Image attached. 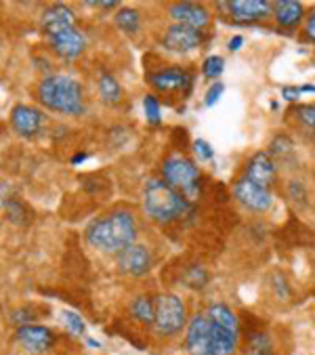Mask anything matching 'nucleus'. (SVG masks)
Listing matches in <instances>:
<instances>
[{"instance_id": "f257e3e1", "label": "nucleus", "mask_w": 315, "mask_h": 355, "mask_svg": "<svg viewBox=\"0 0 315 355\" xmlns=\"http://www.w3.org/2000/svg\"><path fill=\"white\" fill-rule=\"evenodd\" d=\"M137 240V221L128 210H114L87 227V242L101 252L120 254Z\"/></svg>"}, {"instance_id": "f03ea898", "label": "nucleus", "mask_w": 315, "mask_h": 355, "mask_svg": "<svg viewBox=\"0 0 315 355\" xmlns=\"http://www.w3.org/2000/svg\"><path fill=\"white\" fill-rule=\"evenodd\" d=\"M143 208L149 219L158 223H173L189 212V200L175 191L167 181L149 179L143 191Z\"/></svg>"}, {"instance_id": "7ed1b4c3", "label": "nucleus", "mask_w": 315, "mask_h": 355, "mask_svg": "<svg viewBox=\"0 0 315 355\" xmlns=\"http://www.w3.org/2000/svg\"><path fill=\"white\" fill-rule=\"evenodd\" d=\"M38 101L59 114L78 116L85 112L83 87L69 76H46L36 89Z\"/></svg>"}, {"instance_id": "20e7f679", "label": "nucleus", "mask_w": 315, "mask_h": 355, "mask_svg": "<svg viewBox=\"0 0 315 355\" xmlns=\"http://www.w3.org/2000/svg\"><path fill=\"white\" fill-rule=\"evenodd\" d=\"M204 313L208 315V322H210L214 355H233L235 345H238V332H240L235 313L223 303L208 305Z\"/></svg>"}, {"instance_id": "39448f33", "label": "nucleus", "mask_w": 315, "mask_h": 355, "mask_svg": "<svg viewBox=\"0 0 315 355\" xmlns=\"http://www.w3.org/2000/svg\"><path fill=\"white\" fill-rule=\"evenodd\" d=\"M162 175L164 181L185 200H194L200 196V171L191 160L183 156H173L164 162Z\"/></svg>"}, {"instance_id": "423d86ee", "label": "nucleus", "mask_w": 315, "mask_h": 355, "mask_svg": "<svg viewBox=\"0 0 315 355\" xmlns=\"http://www.w3.org/2000/svg\"><path fill=\"white\" fill-rule=\"evenodd\" d=\"M185 322H187V309L177 295H160L155 299L153 328L158 334L173 336L183 330Z\"/></svg>"}, {"instance_id": "0eeeda50", "label": "nucleus", "mask_w": 315, "mask_h": 355, "mask_svg": "<svg viewBox=\"0 0 315 355\" xmlns=\"http://www.w3.org/2000/svg\"><path fill=\"white\" fill-rule=\"evenodd\" d=\"M185 343H187L189 355H214V349H212V330H210L208 315L204 311L202 313H196L189 320Z\"/></svg>"}, {"instance_id": "6e6552de", "label": "nucleus", "mask_w": 315, "mask_h": 355, "mask_svg": "<svg viewBox=\"0 0 315 355\" xmlns=\"http://www.w3.org/2000/svg\"><path fill=\"white\" fill-rule=\"evenodd\" d=\"M273 3L265 0H231V3H219V9H227L229 15L240 24H253L265 19L271 13Z\"/></svg>"}, {"instance_id": "1a4fd4ad", "label": "nucleus", "mask_w": 315, "mask_h": 355, "mask_svg": "<svg viewBox=\"0 0 315 355\" xmlns=\"http://www.w3.org/2000/svg\"><path fill=\"white\" fill-rule=\"evenodd\" d=\"M15 338L24 349H28L32 353H44L53 347L55 332L46 326H40V324H28V326L17 328Z\"/></svg>"}, {"instance_id": "9d476101", "label": "nucleus", "mask_w": 315, "mask_h": 355, "mask_svg": "<svg viewBox=\"0 0 315 355\" xmlns=\"http://www.w3.org/2000/svg\"><path fill=\"white\" fill-rule=\"evenodd\" d=\"M149 85L160 93H175V91H189L191 74L181 67H167L149 74Z\"/></svg>"}, {"instance_id": "9b49d317", "label": "nucleus", "mask_w": 315, "mask_h": 355, "mask_svg": "<svg viewBox=\"0 0 315 355\" xmlns=\"http://www.w3.org/2000/svg\"><path fill=\"white\" fill-rule=\"evenodd\" d=\"M233 193L238 198L246 208L250 210H257V212H265L271 208V202H273V196L267 187H261V185H255L250 183L248 179H240L233 187Z\"/></svg>"}, {"instance_id": "f8f14e48", "label": "nucleus", "mask_w": 315, "mask_h": 355, "mask_svg": "<svg viewBox=\"0 0 315 355\" xmlns=\"http://www.w3.org/2000/svg\"><path fill=\"white\" fill-rule=\"evenodd\" d=\"M118 269L135 277L145 275L151 269V252L141 244H133L118 254Z\"/></svg>"}, {"instance_id": "ddd939ff", "label": "nucleus", "mask_w": 315, "mask_h": 355, "mask_svg": "<svg viewBox=\"0 0 315 355\" xmlns=\"http://www.w3.org/2000/svg\"><path fill=\"white\" fill-rule=\"evenodd\" d=\"M49 42H51L53 51L63 59H76L78 55H83L85 49H87V36L78 28L59 32V34L51 36Z\"/></svg>"}, {"instance_id": "4468645a", "label": "nucleus", "mask_w": 315, "mask_h": 355, "mask_svg": "<svg viewBox=\"0 0 315 355\" xmlns=\"http://www.w3.org/2000/svg\"><path fill=\"white\" fill-rule=\"evenodd\" d=\"M40 28L44 32L46 38L59 34V32H65V30H71L76 28V15L69 7L65 5H53L49 7L42 17H40Z\"/></svg>"}, {"instance_id": "2eb2a0df", "label": "nucleus", "mask_w": 315, "mask_h": 355, "mask_svg": "<svg viewBox=\"0 0 315 355\" xmlns=\"http://www.w3.org/2000/svg\"><path fill=\"white\" fill-rule=\"evenodd\" d=\"M202 44V32L187 26H171L164 34V46L173 53H189Z\"/></svg>"}, {"instance_id": "dca6fc26", "label": "nucleus", "mask_w": 315, "mask_h": 355, "mask_svg": "<svg viewBox=\"0 0 315 355\" xmlns=\"http://www.w3.org/2000/svg\"><path fill=\"white\" fill-rule=\"evenodd\" d=\"M171 17L179 24V26H187V28H194V30H200L208 26V11L202 7V5H196V3H177L169 9Z\"/></svg>"}, {"instance_id": "f3484780", "label": "nucleus", "mask_w": 315, "mask_h": 355, "mask_svg": "<svg viewBox=\"0 0 315 355\" xmlns=\"http://www.w3.org/2000/svg\"><path fill=\"white\" fill-rule=\"evenodd\" d=\"M11 124L13 130L22 137H34L40 128H42V114L36 107L30 105H15L11 112Z\"/></svg>"}, {"instance_id": "a211bd4d", "label": "nucleus", "mask_w": 315, "mask_h": 355, "mask_svg": "<svg viewBox=\"0 0 315 355\" xmlns=\"http://www.w3.org/2000/svg\"><path fill=\"white\" fill-rule=\"evenodd\" d=\"M250 183L255 185H261V187H271L273 181H275V164L271 162L269 154L261 152V154H255L246 166V177Z\"/></svg>"}, {"instance_id": "6ab92c4d", "label": "nucleus", "mask_w": 315, "mask_h": 355, "mask_svg": "<svg viewBox=\"0 0 315 355\" xmlns=\"http://www.w3.org/2000/svg\"><path fill=\"white\" fill-rule=\"evenodd\" d=\"M273 7L278 24L284 28H296L303 19V5L296 0H280V3H273Z\"/></svg>"}, {"instance_id": "aec40b11", "label": "nucleus", "mask_w": 315, "mask_h": 355, "mask_svg": "<svg viewBox=\"0 0 315 355\" xmlns=\"http://www.w3.org/2000/svg\"><path fill=\"white\" fill-rule=\"evenodd\" d=\"M99 95H101V99L108 105L120 103V99H122V87H120V83L116 80L114 74H108V72H101L99 74Z\"/></svg>"}, {"instance_id": "412c9836", "label": "nucleus", "mask_w": 315, "mask_h": 355, "mask_svg": "<svg viewBox=\"0 0 315 355\" xmlns=\"http://www.w3.org/2000/svg\"><path fill=\"white\" fill-rule=\"evenodd\" d=\"M130 313L141 324H153V318H155V299H151L147 295L137 297L130 303Z\"/></svg>"}, {"instance_id": "4be33fe9", "label": "nucleus", "mask_w": 315, "mask_h": 355, "mask_svg": "<svg viewBox=\"0 0 315 355\" xmlns=\"http://www.w3.org/2000/svg\"><path fill=\"white\" fill-rule=\"evenodd\" d=\"M5 208H7V217L11 223L15 225H28L32 223V210L17 198H9L5 202Z\"/></svg>"}, {"instance_id": "5701e85b", "label": "nucleus", "mask_w": 315, "mask_h": 355, "mask_svg": "<svg viewBox=\"0 0 315 355\" xmlns=\"http://www.w3.org/2000/svg\"><path fill=\"white\" fill-rule=\"evenodd\" d=\"M116 26L124 32V34H137L141 28V17L135 9H120L116 13Z\"/></svg>"}, {"instance_id": "b1692460", "label": "nucleus", "mask_w": 315, "mask_h": 355, "mask_svg": "<svg viewBox=\"0 0 315 355\" xmlns=\"http://www.w3.org/2000/svg\"><path fill=\"white\" fill-rule=\"evenodd\" d=\"M246 355H275L269 336L265 332L253 334L250 340H248V347H246Z\"/></svg>"}, {"instance_id": "393cba45", "label": "nucleus", "mask_w": 315, "mask_h": 355, "mask_svg": "<svg viewBox=\"0 0 315 355\" xmlns=\"http://www.w3.org/2000/svg\"><path fill=\"white\" fill-rule=\"evenodd\" d=\"M143 110H145V118L149 124L158 126L162 120V110H160V101H158L153 95H145L143 99Z\"/></svg>"}, {"instance_id": "a878e982", "label": "nucleus", "mask_w": 315, "mask_h": 355, "mask_svg": "<svg viewBox=\"0 0 315 355\" xmlns=\"http://www.w3.org/2000/svg\"><path fill=\"white\" fill-rule=\"evenodd\" d=\"M208 273H206V269H202V267H191L187 273H185V284L189 288H196V291H202L206 284H208Z\"/></svg>"}, {"instance_id": "bb28decb", "label": "nucleus", "mask_w": 315, "mask_h": 355, "mask_svg": "<svg viewBox=\"0 0 315 355\" xmlns=\"http://www.w3.org/2000/svg\"><path fill=\"white\" fill-rule=\"evenodd\" d=\"M223 69H225V59H223V57H219V55L208 57V59L204 61V65H202L204 76H206V78H210V80H216V78L223 74Z\"/></svg>"}, {"instance_id": "cd10ccee", "label": "nucleus", "mask_w": 315, "mask_h": 355, "mask_svg": "<svg viewBox=\"0 0 315 355\" xmlns=\"http://www.w3.org/2000/svg\"><path fill=\"white\" fill-rule=\"evenodd\" d=\"M61 320H63L65 328H67V330H69L71 334H85L87 326H85L83 318L78 315L76 311H69V309H65V311L61 313Z\"/></svg>"}, {"instance_id": "c85d7f7f", "label": "nucleus", "mask_w": 315, "mask_h": 355, "mask_svg": "<svg viewBox=\"0 0 315 355\" xmlns=\"http://www.w3.org/2000/svg\"><path fill=\"white\" fill-rule=\"evenodd\" d=\"M296 114H298L300 122H303L311 132H315V105H300V107L296 110Z\"/></svg>"}, {"instance_id": "c756f323", "label": "nucleus", "mask_w": 315, "mask_h": 355, "mask_svg": "<svg viewBox=\"0 0 315 355\" xmlns=\"http://www.w3.org/2000/svg\"><path fill=\"white\" fill-rule=\"evenodd\" d=\"M194 150H196L198 158H202V160H212L214 158V150L210 148V144H208V141H204V139H198L196 141Z\"/></svg>"}, {"instance_id": "7c9ffc66", "label": "nucleus", "mask_w": 315, "mask_h": 355, "mask_svg": "<svg viewBox=\"0 0 315 355\" xmlns=\"http://www.w3.org/2000/svg\"><path fill=\"white\" fill-rule=\"evenodd\" d=\"M223 91H225V87H223V83H214L212 87H210V91H208V95H206V105L208 107H212L219 99H221V95H223Z\"/></svg>"}, {"instance_id": "2f4dec72", "label": "nucleus", "mask_w": 315, "mask_h": 355, "mask_svg": "<svg viewBox=\"0 0 315 355\" xmlns=\"http://www.w3.org/2000/svg\"><path fill=\"white\" fill-rule=\"evenodd\" d=\"M273 279H275V288H278V297H282V299H288V286H286V279L282 277V275H273Z\"/></svg>"}, {"instance_id": "473e14b6", "label": "nucleus", "mask_w": 315, "mask_h": 355, "mask_svg": "<svg viewBox=\"0 0 315 355\" xmlns=\"http://www.w3.org/2000/svg\"><path fill=\"white\" fill-rule=\"evenodd\" d=\"M290 196H292V200H305V187L298 183V181H292L290 183Z\"/></svg>"}, {"instance_id": "72a5a7b5", "label": "nucleus", "mask_w": 315, "mask_h": 355, "mask_svg": "<svg viewBox=\"0 0 315 355\" xmlns=\"http://www.w3.org/2000/svg\"><path fill=\"white\" fill-rule=\"evenodd\" d=\"M298 95H300V89H296V87H284V89H282V97L288 99V101L298 99Z\"/></svg>"}, {"instance_id": "f704fd0d", "label": "nucleus", "mask_w": 315, "mask_h": 355, "mask_svg": "<svg viewBox=\"0 0 315 355\" xmlns=\"http://www.w3.org/2000/svg\"><path fill=\"white\" fill-rule=\"evenodd\" d=\"M305 32H307V38H311V40H315V11L309 15V19H307V28H305Z\"/></svg>"}, {"instance_id": "c9c22d12", "label": "nucleus", "mask_w": 315, "mask_h": 355, "mask_svg": "<svg viewBox=\"0 0 315 355\" xmlns=\"http://www.w3.org/2000/svg\"><path fill=\"white\" fill-rule=\"evenodd\" d=\"M242 44H244V38H242V36H233V38L227 42V49H229V51H240Z\"/></svg>"}, {"instance_id": "e433bc0d", "label": "nucleus", "mask_w": 315, "mask_h": 355, "mask_svg": "<svg viewBox=\"0 0 315 355\" xmlns=\"http://www.w3.org/2000/svg\"><path fill=\"white\" fill-rule=\"evenodd\" d=\"M93 7H99V9H116L118 3H91Z\"/></svg>"}, {"instance_id": "4c0bfd02", "label": "nucleus", "mask_w": 315, "mask_h": 355, "mask_svg": "<svg viewBox=\"0 0 315 355\" xmlns=\"http://www.w3.org/2000/svg\"><path fill=\"white\" fill-rule=\"evenodd\" d=\"M300 93H315V87L313 85H305V87H300Z\"/></svg>"}]
</instances>
